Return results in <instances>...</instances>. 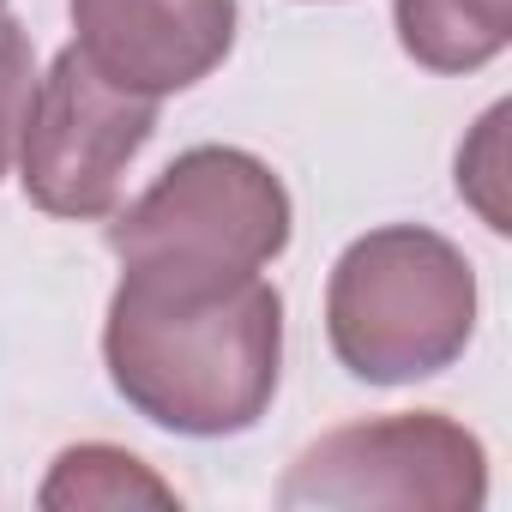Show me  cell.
Wrapping results in <instances>:
<instances>
[{
    "mask_svg": "<svg viewBox=\"0 0 512 512\" xmlns=\"http://www.w3.org/2000/svg\"><path fill=\"white\" fill-rule=\"evenodd\" d=\"M103 362L145 422L187 440L247 434L278 398L284 296L260 272L121 266Z\"/></svg>",
    "mask_w": 512,
    "mask_h": 512,
    "instance_id": "1",
    "label": "cell"
},
{
    "mask_svg": "<svg viewBox=\"0 0 512 512\" xmlns=\"http://www.w3.org/2000/svg\"><path fill=\"white\" fill-rule=\"evenodd\" d=\"M476 332V272L464 247L422 223L356 235L326 284L332 356L368 386H410L464 356Z\"/></svg>",
    "mask_w": 512,
    "mask_h": 512,
    "instance_id": "2",
    "label": "cell"
},
{
    "mask_svg": "<svg viewBox=\"0 0 512 512\" xmlns=\"http://www.w3.org/2000/svg\"><path fill=\"white\" fill-rule=\"evenodd\" d=\"M121 266H211L260 272L290 247V187L241 145L181 151L127 211H109Z\"/></svg>",
    "mask_w": 512,
    "mask_h": 512,
    "instance_id": "3",
    "label": "cell"
},
{
    "mask_svg": "<svg viewBox=\"0 0 512 512\" xmlns=\"http://www.w3.org/2000/svg\"><path fill=\"white\" fill-rule=\"evenodd\" d=\"M488 500L482 440L440 410H398L320 434L278 482V506L476 512Z\"/></svg>",
    "mask_w": 512,
    "mask_h": 512,
    "instance_id": "4",
    "label": "cell"
},
{
    "mask_svg": "<svg viewBox=\"0 0 512 512\" xmlns=\"http://www.w3.org/2000/svg\"><path fill=\"white\" fill-rule=\"evenodd\" d=\"M157 133V103L103 79L73 43L37 79L25 133H19V181L25 199L49 217L97 223L121 205V181L133 157Z\"/></svg>",
    "mask_w": 512,
    "mask_h": 512,
    "instance_id": "5",
    "label": "cell"
},
{
    "mask_svg": "<svg viewBox=\"0 0 512 512\" xmlns=\"http://www.w3.org/2000/svg\"><path fill=\"white\" fill-rule=\"evenodd\" d=\"M73 49L151 103L211 79L235 49V0H67Z\"/></svg>",
    "mask_w": 512,
    "mask_h": 512,
    "instance_id": "6",
    "label": "cell"
},
{
    "mask_svg": "<svg viewBox=\"0 0 512 512\" xmlns=\"http://www.w3.org/2000/svg\"><path fill=\"white\" fill-rule=\"evenodd\" d=\"M398 43L428 73H476L512 37V0H392Z\"/></svg>",
    "mask_w": 512,
    "mask_h": 512,
    "instance_id": "7",
    "label": "cell"
},
{
    "mask_svg": "<svg viewBox=\"0 0 512 512\" xmlns=\"http://www.w3.org/2000/svg\"><path fill=\"white\" fill-rule=\"evenodd\" d=\"M43 506H175V488L121 446H67L43 482Z\"/></svg>",
    "mask_w": 512,
    "mask_h": 512,
    "instance_id": "8",
    "label": "cell"
},
{
    "mask_svg": "<svg viewBox=\"0 0 512 512\" xmlns=\"http://www.w3.org/2000/svg\"><path fill=\"white\" fill-rule=\"evenodd\" d=\"M31 97H37V49H31V31L13 13H0V175H7L13 157H19V133H25Z\"/></svg>",
    "mask_w": 512,
    "mask_h": 512,
    "instance_id": "9",
    "label": "cell"
},
{
    "mask_svg": "<svg viewBox=\"0 0 512 512\" xmlns=\"http://www.w3.org/2000/svg\"><path fill=\"white\" fill-rule=\"evenodd\" d=\"M500 127H506V103H494L482 121H476V139L458 151V193L488 217L494 235H506V199H500V181H506V157H500Z\"/></svg>",
    "mask_w": 512,
    "mask_h": 512,
    "instance_id": "10",
    "label": "cell"
}]
</instances>
